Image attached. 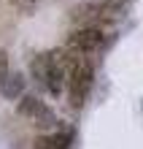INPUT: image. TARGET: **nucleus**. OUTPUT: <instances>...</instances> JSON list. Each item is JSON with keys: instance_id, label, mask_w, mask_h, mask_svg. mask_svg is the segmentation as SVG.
I'll return each instance as SVG.
<instances>
[{"instance_id": "obj_1", "label": "nucleus", "mask_w": 143, "mask_h": 149, "mask_svg": "<svg viewBox=\"0 0 143 149\" xmlns=\"http://www.w3.org/2000/svg\"><path fill=\"white\" fill-rule=\"evenodd\" d=\"M92 79H95V68L89 63V57L68 52V79H65V92H68V103L73 109H81L89 90H92Z\"/></svg>"}, {"instance_id": "obj_2", "label": "nucleus", "mask_w": 143, "mask_h": 149, "mask_svg": "<svg viewBox=\"0 0 143 149\" xmlns=\"http://www.w3.org/2000/svg\"><path fill=\"white\" fill-rule=\"evenodd\" d=\"M32 76L51 95H62L65 92V79H68V54L65 52H43V54H38L32 60Z\"/></svg>"}, {"instance_id": "obj_3", "label": "nucleus", "mask_w": 143, "mask_h": 149, "mask_svg": "<svg viewBox=\"0 0 143 149\" xmlns=\"http://www.w3.org/2000/svg\"><path fill=\"white\" fill-rule=\"evenodd\" d=\"M103 46V30L97 24H89V27H78L76 33L68 36V52H76V54L89 57L92 52H97Z\"/></svg>"}, {"instance_id": "obj_4", "label": "nucleus", "mask_w": 143, "mask_h": 149, "mask_svg": "<svg viewBox=\"0 0 143 149\" xmlns=\"http://www.w3.org/2000/svg\"><path fill=\"white\" fill-rule=\"evenodd\" d=\"M19 114L27 122H32V125H38V127H46V130L57 122L54 119V111H51L43 100L30 98V95H27V98H19Z\"/></svg>"}, {"instance_id": "obj_5", "label": "nucleus", "mask_w": 143, "mask_h": 149, "mask_svg": "<svg viewBox=\"0 0 143 149\" xmlns=\"http://www.w3.org/2000/svg\"><path fill=\"white\" fill-rule=\"evenodd\" d=\"M22 90H24V79H22L19 73H8L3 81H0V92H3L8 100L22 98Z\"/></svg>"}, {"instance_id": "obj_6", "label": "nucleus", "mask_w": 143, "mask_h": 149, "mask_svg": "<svg viewBox=\"0 0 143 149\" xmlns=\"http://www.w3.org/2000/svg\"><path fill=\"white\" fill-rule=\"evenodd\" d=\"M68 144H70L68 133H49L35 141V149H68Z\"/></svg>"}, {"instance_id": "obj_7", "label": "nucleus", "mask_w": 143, "mask_h": 149, "mask_svg": "<svg viewBox=\"0 0 143 149\" xmlns=\"http://www.w3.org/2000/svg\"><path fill=\"white\" fill-rule=\"evenodd\" d=\"M8 76V52L6 49H0V81Z\"/></svg>"}, {"instance_id": "obj_8", "label": "nucleus", "mask_w": 143, "mask_h": 149, "mask_svg": "<svg viewBox=\"0 0 143 149\" xmlns=\"http://www.w3.org/2000/svg\"><path fill=\"white\" fill-rule=\"evenodd\" d=\"M32 3H35V0H14V6L19 8V11H27V8H32Z\"/></svg>"}]
</instances>
